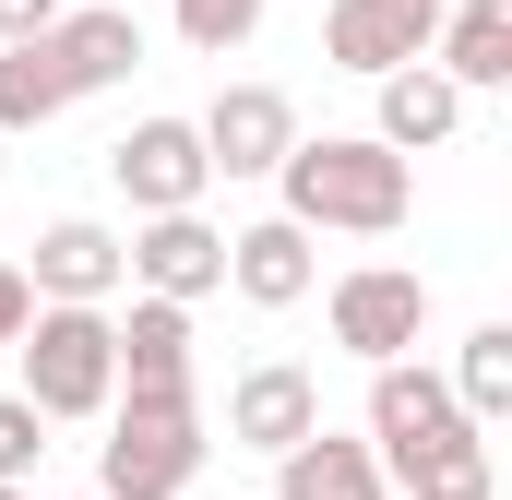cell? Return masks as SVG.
Instances as JSON below:
<instances>
[{
  "instance_id": "obj_7",
  "label": "cell",
  "mask_w": 512,
  "mask_h": 500,
  "mask_svg": "<svg viewBox=\"0 0 512 500\" xmlns=\"http://www.w3.org/2000/svg\"><path fill=\"white\" fill-rule=\"evenodd\" d=\"M453 429H477V417L453 405L441 370H417V358H382V370H370V453H382V477L417 465L429 441H453Z\"/></svg>"
},
{
  "instance_id": "obj_12",
  "label": "cell",
  "mask_w": 512,
  "mask_h": 500,
  "mask_svg": "<svg viewBox=\"0 0 512 500\" xmlns=\"http://www.w3.org/2000/svg\"><path fill=\"white\" fill-rule=\"evenodd\" d=\"M370 84H382V143L393 155H441V143H453V131H465V84H453V72H441V60H393V72H370Z\"/></svg>"
},
{
  "instance_id": "obj_22",
  "label": "cell",
  "mask_w": 512,
  "mask_h": 500,
  "mask_svg": "<svg viewBox=\"0 0 512 500\" xmlns=\"http://www.w3.org/2000/svg\"><path fill=\"white\" fill-rule=\"evenodd\" d=\"M24 310H36V286H24V262H0V358H12V334H24Z\"/></svg>"
},
{
  "instance_id": "obj_6",
  "label": "cell",
  "mask_w": 512,
  "mask_h": 500,
  "mask_svg": "<svg viewBox=\"0 0 512 500\" xmlns=\"http://www.w3.org/2000/svg\"><path fill=\"white\" fill-rule=\"evenodd\" d=\"M108 179H120L131 215H179V203L215 191V155H203V131H191V120H131L120 143H108Z\"/></svg>"
},
{
  "instance_id": "obj_10",
  "label": "cell",
  "mask_w": 512,
  "mask_h": 500,
  "mask_svg": "<svg viewBox=\"0 0 512 500\" xmlns=\"http://www.w3.org/2000/svg\"><path fill=\"white\" fill-rule=\"evenodd\" d=\"M298 429H322V381L298 370V358H251L239 393H227V441L239 453H286Z\"/></svg>"
},
{
  "instance_id": "obj_11",
  "label": "cell",
  "mask_w": 512,
  "mask_h": 500,
  "mask_svg": "<svg viewBox=\"0 0 512 500\" xmlns=\"http://www.w3.org/2000/svg\"><path fill=\"white\" fill-rule=\"evenodd\" d=\"M429 0H334L322 12V60L334 72H393V60H429Z\"/></svg>"
},
{
  "instance_id": "obj_18",
  "label": "cell",
  "mask_w": 512,
  "mask_h": 500,
  "mask_svg": "<svg viewBox=\"0 0 512 500\" xmlns=\"http://www.w3.org/2000/svg\"><path fill=\"white\" fill-rule=\"evenodd\" d=\"M393 489H405V500H501L489 429H453V441H429L417 465H393Z\"/></svg>"
},
{
  "instance_id": "obj_20",
  "label": "cell",
  "mask_w": 512,
  "mask_h": 500,
  "mask_svg": "<svg viewBox=\"0 0 512 500\" xmlns=\"http://www.w3.org/2000/svg\"><path fill=\"white\" fill-rule=\"evenodd\" d=\"M167 12H179V36H191L203 60H227V48L262 36V0H167Z\"/></svg>"
},
{
  "instance_id": "obj_5",
  "label": "cell",
  "mask_w": 512,
  "mask_h": 500,
  "mask_svg": "<svg viewBox=\"0 0 512 500\" xmlns=\"http://www.w3.org/2000/svg\"><path fill=\"white\" fill-rule=\"evenodd\" d=\"M429 334V274H405V262H358V274H334V346L346 358H405Z\"/></svg>"
},
{
  "instance_id": "obj_2",
  "label": "cell",
  "mask_w": 512,
  "mask_h": 500,
  "mask_svg": "<svg viewBox=\"0 0 512 500\" xmlns=\"http://www.w3.org/2000/svg\"><path fill=\"white\" fill-rule=\"evenodd\" d=\"M12 358H24V405H36L48 429H60V417H108V393H120L108 298H36L24 334H12Z\"/></svg>"
},
{
  "instance_id": "obj_17",
  "label": "cell",
  "mask_w": 512,
  "mask_h": 500,
  "mask_svg": "<svg viewBox=\"0 0 512 500\" xmlns=\"http://www.w3.org/2000/svg\"><path fill=\"white\" fill-rule=\"evenodd\" d=\"M429 48H441V72H453L465 96H501L512 84V0H441Z\"/></svg>"
},
{
  "instance_id": "obj_3",
  "label": "cell",
  "mask_w": 512,
  "mask_h": 500,
  "mask_svg": "<svg viewBox=\"0 0 512 500\" xmlns=\"http://www.w3.org/2000/svg\"><path fill=\"white\" fill-rule=\"evenodd\" d=\"M203 405L191 393H108V441H96V500H179L203 477Z\"/></svg>"
},
{
  "instance_id": "obj_23",
  "label": "cell",
  "mask_w": 512,
  "mask_h": 500,
  "mask_svg": "<svg viewBox=\"0 0 512 500\" xmlns=\"http://www.w3.org/2000/svg\"><path fill=\"white\" fill-rule=\"evenodd\" d=\"M48 12H60V0H0V48H12V36H36Z\"/></svg>"
},
{
  "instance_id": "obj_8",
  "label": "cell",
  "mask_w": 512,
  "mask_h": 500,
  "mask_svg": "<svg viewBox=\"0 0 512 500\" xmlns=\"http://www.w3.org/2000/svg\"><path fill=\"white\" fill-rule=\"evenodd\" d=\"M120 262L143 298H215L227 286V227H203V203H179V215H143L120 239Z\"/></svg>"
},
{
  "instance_id": "obj_24",
  "label": "cell",
  "mask_w": 512,
  "mask_h": 500,
  "mask_svg": "<svg viewBox=\"0 0 512 500\" xmlns=\"http://www.w3.org/2000/svg\"><path fill=\"white\" fill-rule=\"evenodd\" d=\"M0 500H24V489H12V477H0Z\"/></svg>"
},
{
  "instance_id": "obj_19",
  "label": "cell",
  "mask_w": 512,
  "mask_h": 500,
  "mask_svg": "<svg viewBox=\"0 0 512 500\" xmlns=\"http://www.w3.org/2000/svg\"><path fill=\"white\" fill-rule=\"evenodd\" d=\"M453 405H465L477 429H501V417H512V322H477V334H465V358H453Z\"/></svg>"
},
{
  "instance_id": "obj_15",
  "label": "cell",
  "mask_w": 512,
  "mask_h": 500,
  "mask_svg": "<svg viewBox=\"0 0 512 500\" xmlns=\"http://www.w3.org/2000/svg\"><path fill=\"white\" fill-rule=\"evenodd\" d=\"M274 500H393L382 453L370 441H334V429H298L274 453Z\"/></svg>"
},
{
  "instance_id": "obj_16",
  "label": "cell",
  "mask_w": 512,
  "mask_h": 500,
  "mask_svg": "<svg viewBox=\"0 0 512 500\" xmlns=\"http://www.w3.org/2000/svg\"><path fill=\"white\" fill-rule=\"evenodd\" d=\"M120 334V393H191V298H131Z\"/></svg>"
},
{
  "instance_id": "obj_21",
  "label": "cell",
  "mask_w": 512,
  "mask_h": 500,
  "mask_svg": "<svg viewBox=\"0 0 512 500\" xmlns=\"http://www.w3.org/2000/svg\"><path fill=\"white\" fill-rule=\"evenodd\" d=\"M36 465H48V417H36V405H24V393H0V477H12V489H24V477H36Z\"/></svg>"
},
{
  "instance_id": "obj_14",
  "label": "cell",
  "mask_w": 512,
  "mask_h": 500,
  "mask_svg": "<svg viewBox=\"0 0 512 500\" xmlns=\"http://www.w3.org/2000/svg\"><path fill=\"white\" fill-rule=\"evenodd\" d=\"M227 286H239L251 310H298V298L322 286L310 227H298V215H262V227H239V239H227Z\"/></svg>"
},
{
  "instance_id": "obj_1",
  "label": "cell",
  "mask_w": 512,
  "mask_h": 500,
  "mask_svg": "<svg viewBox=\"0 0 512 500\" xmlns=\"http://www.w3.org/2000/svg\"><path fill=\"white\" fill-rule=\"evenodd\" d=\"M274 191L310 239H393L417 215V155H393L382 131H322V143L298 131L274 155Z\"/></svg>"
},
{
  "instance_id": "obj_25",
  "label": "cell",
  "mask_w": 512,
  "mask_h": 500,
  "mask_svg": "<svg viewBox=\"0 0 512 500\" xmlns=\"http://www.w3.org/2000/svg\"><path fill=\"white\" fill-rule=\"evenodd\" d=\"M429 12H441V0H429Z\"/></svg>"
},
{
  "instance_id": "obj_13",
  "label": "cell",
  "mask_w": 512,
  "mask_h": 500,
  "mask_svg": "<svg viewBox=\"0 0 512 500\" xmlns=\"http://www.w3.org/2000/svg\"><path fill=\"white\" fill-rule=\"evenodd\" d=\"M24 286H36V298H120V286H131L120 227H96V215H60V227H36Z\"/></svg>"
},
{
  "instance_id": "obj_26",
  "label": "cell",
  "mask_w": 512,
  "mask_h": 500,
  "mask_svg": "<svg viewBox=\"0 0 512 500\" xmlns=\"http://www.w3.org/2000/svg\"><path fill=\"white\" fill-rule=\"evenodd\" d=\"M0 167H12V155H0Z\"/></svg>"
},
{
  "instance_id": "obj_9",
  "label": "cell",
  "mask_w": 512,
  "mask_h": 500,
  "mask_svg": "<svg viewBox=\"0 0 512 500\" xmlns=\"http://www.w3.org/2000/svg\"><path fill=\"white\" fill-rule=\"evenodd\" d=\"M203 155H215V179H274V155L298 143V108L274 96V84H227L215 108H203Z\"/></svg>"
},
{
  "instance_id": "obj_4",
  "label": "cell",
  "mask_w": 512,
  "mask_h": 500,
  "mask_svg": "<svg viewBox=\"0 0 512 500\" xmlns=\"http://www.w3.org/2000/svg\"><path fill=\"white\" fill-rule=\"evenodd\" d=\"M24 60H36V72H48V96L72 108V96H108V84H131V60H143V24H131V12H108V0H84V12L60 0V12L24 36Z\"/></svg>"
}]
</instances>
